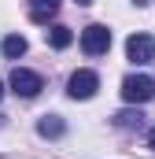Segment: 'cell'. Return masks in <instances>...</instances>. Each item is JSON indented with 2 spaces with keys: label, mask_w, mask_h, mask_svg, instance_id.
Wrapping results in <instances>:
<instances>
[{
  "label": "cell",
  "mask_w": 155,
  "mask_h": 159,
  "mask_svg": "<svg viewBox=\"0 0 155 159\" xmlns=\"http://www.w3.org/2000/svg\"><path fill=\"white\" fill-rule=\"evenodd\" d=\"M59 11V0H30V19L33 22H48Z\"/></svg>",
  "instance_id": "cell-6"
},
{
  "label": "cell",
  "mask_w": 155,
  "mask_h": 159,
  "mask_svg": "<svg viewBox=\"0 0 155 159\" xmlns=\"http://www.w3.org/2000/svg\"><path fill=\"white\" fill-rule=\"evenodd\" d=\"M126 56H129L133 63H140V67L152 63L155 59V37L152 34H133V37L126 41Z\"/></svg>",
  "instance_id": "cell-5"
},
{
  "label": "cell",
  "mask_w": 155,
  "mask_h": 159,
  "mask_svg": "<svg viewBox=\"0 0 155 159\" xmlns=\"http://www.w3.org/2000/svg\"><path fill=\"white\" fill-rule=\"evenodd\" d=\"M148 148H155V126H152V133H148Z\"/></svg>",
  "instance_id": "cell-11"
},
{
  "label": "cell",
  "mask_w": 155,
  "mask_h": 159,
  "mask_svg": "<svg viewBox=\"0 0 155 159\" xmlns=\"http://www.w3.org/2000/svg\"><path fill=\"white\" fill-rule=\"evenodd\" d=\"M152 96H155V81L148 74H129L122 81V100L126 104H148Z\"/></svg>",
  "instance_id": "cell-1"
},
{
  "label": "cell",
  "mask_w": 155,
  "mask_h": 159,
  "mask_svg": "<svg viewBox=\"0 0 155 159\" xmlns=\"http://www.w3.org/2000/svg\"><path fill=\"white\" fill-rule=\"evenodd\" d=\"M133 4H140V7H144V4H152V0H133Z\"/></svg>",
  "instance_id": "cell-12"
},
{
  "label": "cell",
  "mask_w": 155,
  "mask_h": 159,
  "mask_svg": "<svg viewBox=\"0 0 155 159\" xmlns=\"http://www.w3.org/2000/svg\"><path fill=\"white\" fill-rule=\"evenodd\" d=\"M63 129H67V126H63L59 115H44V119L37 122V133H41V137H63Z\"/></svg>",
  "instance_id": "cell-7"
},
{
  "label": "cell",
  "mask_w": 155,
  "mask_h": 159,
  "mask_svg": "<svg viewBox=\"0 0 155 159\" xmlns=\"http://www.w3.org/2000/svg\"><path fill=\"white\" fill-rule=\"evenodd\" d=\"M41 89H44L41 74L26 70V67H15V70H11V93H15V96H37Z\"/></svg>",
  "instance_id": "cell-4"
},
{
  "label": "cell",
  "mask_w": 155,
  "mask_h": 159,
  "mask_svg": "<svg viewBox=\"0 0 155 159\" xmlns=\"http://www.w3.org/2000/svg\"><path fill=\"white\" fill-rule=\"evenodd\" d=\"M107 48H111V30L104 22H92L81 30V52L85 56H104Z\"/></svg>",
  "instance_id": "cell-2"
},
{
  "label": "cell",
  "mask_w": 155,
  "mask_h": 159,
  "mask_svg": "<svg viewBox=\"0 0 155 159\" xmlns=\"http://www.w3.org/2000/svg\"><path fill=\"white\" fill-rule=\"evenodd\" d=\"M96 89H100V74H96V70H74L70 81H67V93H70L74 100H89V96H96Z\"/></svg>",
  "instance_id": "cell-3"
},
{
  "label": "cell",
  "mask_w": 155,
  "mask_h": 159,
  "mask_svg": "<svg viewBox=\"0 0 155 159\" xmlns=\"http://www.w3.org/2000/svg\"><path fill=\"white\" fill-rule=\"evenodd\" d=\"M115 126H118V129H140V126H144L140 107H137V111H118V115H115Z\"/></svg>",
  "instance_id": "cell-8"
},
{
  "label": "cell",
  "mask_w": 155,
  "mask_h": 159,
  "mask_svg": "<svg viewBox=\"0 0 155 159\" xmlns=\"http://www.w3.org/2000/svg\"><path fill=\"white\" fill-rule=\"evenodd\" d=\"M0 48H4V56H7V59H19V56L26 52V37L11 34V37H4V44H0Z\"/></svg>",
  "instance_id": "cell-9"
},
{
  "label": "cell",
  "mask_w": 155,
  "mask_h": 159,
  "mask_svg": "<svg viewBox=\"0 0 155 159\" xmlns=\"http://www.w3.org/2000/svg\"><path fill=\"white\" fill-rule=\"evenodd\" d=\"M78 4H92V0H78Z\"/></svg>",
  "instance_id": "cell-14"
},
{
  "label": "cell",
  "mask_w": 155,
  "mask_h": 159,
  "mask_svg": "<svg viewBox=\"0 0 155 159\" xmlns=\"http://www.w3.org/2000/svg\"><path fill=\"white\" fill-rule=\"evenodd\" d=\"M0 96H4V81H0Z\"/></svg>",
  "instance_id": "cell-13"
},
{
  "label": "cell",
  "mask_w": 155,
  "mask_h": 159,
  "mask_svg": "<svg viewBox=\"0 0 155 159\" xmlns=\"http://www.w3.org/2000/svg\"><path fill=\"white\" fill-rule=\"evenodd\" d=\"M48 41H52V48H67V44L74 41V34H70L67 26H52V30H48Z\"/></svg>",
  "instance_id": "cell-10"
}]
</instances>
